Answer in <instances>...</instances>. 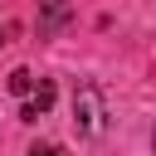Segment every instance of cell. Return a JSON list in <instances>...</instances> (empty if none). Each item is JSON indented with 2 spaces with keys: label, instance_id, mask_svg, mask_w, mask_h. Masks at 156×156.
I'll return each instance as SVG.
<instances>
[{
  "label": "cell",
  "instance_id": "obj_4",
  "mask_svg": "<svg viewBox=\"0 0 156 156\" xmlns=\"http://www.w3.org/2000/svg\"><path fill=\"white\" fill-rule=\"evenodd\" d=\"M34 88H39V83H34L29 68H15V73H10V93H15V98H29Z\"/></svg>",
  "mask_w": 156,
  "mask_h": 156
},
{
  "label": "cell",
  "instance_id": "obj_3",
  "mask_svg": "<svg viewBox=\"0 0 156 156\" xmlns=\"http://www.w3.org/2000/svg\"><path fill=\"white\" fill-rule=\"evenodd\" d=\"M68 0H44V10H39V34H54V29H63L68 24Z\"/></svg>",
  "mask_w": 156,
  "mask_h": 156
},
{
  "label": "cell",
  "instance_id": "obj_5",
  "mask_svg": "<svg viewBox=\"0 0 156 156\" xmlns=\"http://www.w3.org/2000/svg\"><path fill=\"white\" fill-rule=\"evenodd\" d=\"M29 156H73V151H68V146H58V141H44V146H34Z\"/></svg>",
  "mask_w": 156,
  "mask_h": 156
},
{
  "label": "cell",
  "instance_id": "obj_6",
  "mask_svg": "<svg viewBox=\"0 0 156 156\" xmlns=\"http://www.w3.org/2000/svg\"><path fill=\"white\" fill-rule=\"evenodd\" d=\"M151 151H156V127H151Z\"/></svg>",
  "mask_w": 156,
  "mask_h": 156
},
{
  "label": "cell",
  "instance_id": "obj_1",
  "mask_svg": "<svg viewBox=\"0 0 156 156\" xmlns=\"http://www.w3.org/2000/svg\"><path fill=\"white\" fill-rule=\"evenodd\" d=\"M73 127L83 136H98L107 127V107H102V93L93 83H78V93H73Z\"/></svg>",
  "mask_w": 156,
  "mask_h": 156
},
{
  "label": "cell",
  "instance_id": "obj_2",
  "mask_svg": "<svg viewBox=\"0 0 156 156\" xmlns=\"http://www.w3.org/2000/svg\"><path fill=\"white\" fill-rule=\"evenodd\" d=\"M49 107H54V83H49V78H39V88L24 98V112H20V117H24V122H39Z\"/></svg>",
  "mask_w": 156,
  "mask_h": 156
}]
</instances>
